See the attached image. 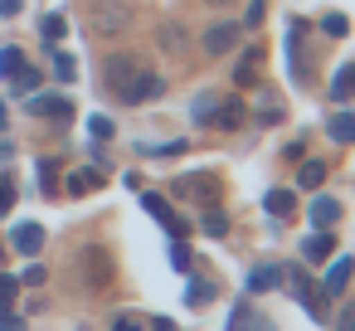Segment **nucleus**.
<instances>
[{"instance_id": "nucleus-1", "label": "nucleus", "mask_w": 355, "mask_h": 331, "mask_svg": "<svg viewBox=\"0 0 355 331\" xmlns=\"http://www.w3.org/2000/svg\"><path fill=\"white\" fill-rule=\"evenodd\" d=\"M132 6L127 0H93L88 6V35L93 40H117V35H127L132 30Z\"/></svg>"}, {"instance_id": "nucleus-2", "label": "nucleus", "mask_w": 355, "mask_h": 331, "mask_svg": "<svg viewBox=\"0 0 355 331\" xmlns=\"http://www.w3.org/2000/svg\"><path fill=\"white\" fill-rule=\"evenodd\" d=\"M146 74V64L137 59V54H107V64H103V83H107V93H127L137 78Z\"/></svg>"}, {"instance_id": "nucleus-3", "label": "nucleus", "mask_w": 355, "mask_h": 331, "mask_svg": "<svg viewBox=\"0 0 355 331\" xmlns=\"http://www.w3.org/2000/svg\"><path fill=\"white\" fill-rule=\"evenodd\" d=\"M83 282H88V292H107L112 287V258H107L103 244L83 248Z\"/></svg>"}, {"instance_id": "nucleus-4", "label": "nucleus", "mask_w": 355, "mask_h": 331, "mask_svg": "<svg viewBox=\"0 0 355 331\" xmlns=\"http://www.w3.org/2000/svg\"><path fill=\"white\" fill-rule=\"evenodd\" d=\"M161 93H166V78L146 69V74H141V78H137L127 93H122V103H127V108H146V103H156Z\"/></svg>"}, {"instance_id": "nucleus-5", "label": "nucleus", "mask_w": 355, "mask_h": 331, "mask_svg": "<svg viewBox=\"0 0 355 331\" xmlns=\"http://www.w3.org/2000/svg\"><path fill=\"white\" fill-rule=\"evenodd\" d=\"M205 54L214 59V54H234V44H239V25H229V20H219V25H209L205 30Z\"/></svg>"}, {"instance_id": "nucleus-6", "label": "nucleus", "mask_w": 355, "mask_h": 331, "mask_svg": "<svg viewBox=\"0 0 355 331\" xmlns=\"http://www.w3.org/2000/svg\"><path fill=\"white\" fill-rule=\"evenodd\" d=\"M30 112H35V117H59V122H64L73 108H69V98H59V93H30Z\"/></svg>"}, {"instance_id": "nucleus-7", "label": "nucleus", "mask_w": 355, "mask_h": 331, "mask_svg": "<svg viewBox=\"0 0 355 331\" xmlns=\"http://www.w3.org/2000/svg\"><path fill=\"white\" fill-rule=\"evenodd\" d=\"M156 44H161L166 54H185V49H190V35H185V25H175V20H166V25L156 30Z\"/></svg>"}, {"instance_id": "nucleus-8", "label": "nucleus", "mask_w": 355, "mask_h": 331, "mask_svg": "<svg viewBox=\"0 0 355 331\" xmlns=\"http://www.w3.org/2000/svg\"><path fill=\"white\" fill-rule=\"evenodd\" d=\"M10 244H15V253H40L44 248V229L40 224H15V234H10Z\"/></svg>"}, {"instance_id": "nucleus-9", "label": "nucleus", "mask_w": 355, "mask_h": 331, "mask_svg": "<svg viewBox=\"0 0 355 331\" xmlns=\"http://www.w3.org/2000/svg\"><path fill=\"white\" fill-rule=\"evenodd\" d=\"M331 253H336V239H331V229H316V234L302 244V258H306V263H326Z\"/></svg>"}, {"instance_id": "nucleus-10", "label": "nucleus", "mask_w": 355, "mask_h": 331, "mask_svg": "<svg viewBox=\"0 0 355 331\" xmlns=\"http://www.w3.org/2000/svg\"><path fill=\"white\" fill-rule=\"evenodd\" d=\"M175 195H195V200H205V210H209V200H214V180H209V171H205V176H185V180H175Z\"/></svg>"}, {"instance_id": "nucleus-11", "label": "nucleus", "mask_w": 355, "mask_h": 331, "mask_svg": "<svg viewBox=\"0 0 355 331\" xmlns=\"http://www.w3.org/2000/svg\"><path fill=\"white\" fill-rule=\"evenodd\" d=\"M263 210H268L272 219H292V214H297V195H292V190H268V195H263Z\"/></svg>"}, {"instance_id": "nucleus-12", "label": "nucleus", "mask_w": 355, "mask_h": 331, "mask_svg": "<svg viewBox=\"0 0 355 331\" xmlns=\"http://www.w3.org/2000/svg\"><path fill=\"white\" fill-rule=\"evenodd\" d=\"M306 214H311V224H316V229H331V224H336V219H340V205H336V200H331V195H316V200H311V210H306Z\"/></svg>"}, {"instance_id": "nucleus-13", "label": "nucleus", "mask_w": 355, "mask_h": 331, "mask_svg": "<svg viewBox=\"0 0 355 331\" xmlns=\"http://www.w3.org/2000/svg\"><path fill=\"white\" fill-rule=\"evenodd\" d=\"M350 268H355L350 258H336V263L326 268V282H321V292H326V297H331V292H345V282H350Z\"/></svg>"}, {"instance_id": "nucleus-14", "label": "nucleus", "mask_w": 355, "mask_h": 331, "mask_svg": "<svg viewBox=\"0 0 355 331\" xmlns=\"http://www.w3.org/2000/svg\"><path fill=\"white\" fill-rule=\"evenodd\" d=\"M336 103H350L355 98V64H345V69H336V78H331V88H326Z\"/></svg>"}, {"instance_id": "nucleus-15", "label": "nucleus", "mask_w": 355, "mask_h": 331, "mask_svg": "<svg viewBox=\"0 0 355 331\" xmlns=\"http://www.w3.org/2000/svg\"><path fill=\"white\" fill-rule=\"evenodd\" d=\"M277 282H282V268H272V263H263V268L248 273V292H272Z\"/></svg>"}, {"instance_id": "nucleus-16", "label": "nucleus", "mask_w": 355, "mask_h": 331, "mask_svg": "<svg viewBox=\"0 0 355 331\" xmlns=\"http://www.w3.org/2000/svg\"><path fill=\"white\" fill-rule=\"evenodd\" d=\"M326 132H331L340 146H350V142H355V112H336V117L326 122Z\"/></svg>"}, {"instance_id": "nucleus-17", "label": "nucleus", "mask_w": 355, "mask_h": 331, "mask_svg": "<svg viewBox=\"0 0 355 331\" xmlns=\"http://www.w3.org/2000/svg\"><path fill=\"white\" fill-rule=\"evenodd\" d=\"M190 117H195L200 127H205V122H214V117H219V93H200V98H195V108H190Z\"/></svg>"}, {"instance_id": "nucleus-18", "label": "nucleus", "mask_w": 355, "mask_h": 331, "mask_svg": "<svg viewBox=\"0 0 355 331\" xmlns=\"http://www.w3.org/2000/svg\"><path fill=\"white\" fill-rule=\"evenodd\" d=\"M224 132H234V127H243V103L239 98H229V103H219V117H214Z\"/></svg>"}, {"instance_id": "nucleus-19", "label": "nucleus", "mask_w": 355, "mask_h": 331, "mask_svg": "<svg viewBox=\"0 0 355 331\" xmlns=\"http://www.w3.org/2000/svg\"><path fill=\"white\" fill-rule=\"evenodd\" d=\"M20 69H25V49H15V44L0 49V78H15Z\"/></svg>"}, {"instance_id": "nucleus-20", "label": "nucleus", "mask_w": 355, "mask_h": 331, "mask_svg": "<svg viewBox=\"0 0 355 331\" xmlns=\"http://www.w3.org/2000/svg\"><path fill=\"white\" fill-rule=\"evenodd\" d=\"M6 83H10L15 93H40V69H30V64H25V69H20L15 78H6Z\"/></svg>"}, {"instance_id": "nucleus-21", "label": "nucleus", "mask_w": 355, "mask_h": 331, "mask_svg": "<svg viewBox=\"0 0 355 331\" xmlns=\"http://www.w3.org/2000/svg\"><path fill=\"white\" fill-rule=\"evenodd\" d=\"M258 78H263V69H258V59H243V64L234 69V83H239V88H253Z\"/></svg>"}, {"instance_id": "nucleus-22", "label": "nucleus", "mask_w": 355, "mask_h": 331, "mask_svg": "<svg viewBox=\"0 0 355 331\" xmlns=\"http://www.w3.org/2000/svg\"><path fill=\"white\" fill-rule=\"evenodd\" d=\"M297 180H302V185H306V190H316V185H321V180H326V161H306V166H302V171H297Z\"/></svg>"}, {"instance_id": "nucleus-23", "label": "nucleus", "mask_w": 355, "mask_h": 331, "mask_svg": "<svg viewBox=\"0 0 355 331\" xmlns=\"http://www.w3.org/2000/svg\"><path fill=\"white\" fill-rule=\"evenodd\" d=\"M98 185H103L98 171H78V176H69V190H73V195H88V190H98Z\"/></svg>"}, {"instance_id": "nucleus-24", "label": "nucleus", "mask_w": 355, "mask_h": 331, "mask_svg": "<svg viewBox=\"0 0 355 331\" xmlns=\"http://www.w3.org/2000/svg\"><path fill=\"white\" fill-rule=\"evenodd\" d=\"M185 297H190V307H205V302L214 297V282H205V278H190V292H185Z\"/></svg>"}, {"instance_id": "nucleus-25", "label": "nucleus", "mask_w": 355, "mask_h": 331, "mask_svg": "<svg viewBox=\"0 0 355 331\" xmlns=\"http://www.w3.org/2000/svg\"><path fill=\"white\" fill-rule=\"evenodd\" d=\"M321 25H326V35H331V40H345V35H350V20H345V15H336V10H331Z\"/></svg>"}, {"instance_id": "nucleus-26", "label": "nucleus", "mask_w": 355, "mask_h": 331, "mask_svg": "<svg viewBox=\"0 0 355 331\" xmlns=\"http://www.w3.org/2000/svg\"><path fill=\"white\" fill-rule=\"evenodd\" d=\"M54 74H59V83H73V74H78V64H73L69 54H59V49H54Z\"/></svg>"}, {"instance_id": "nucleus-27", "label": "nucleus", "mask_w": 355, "mask_h": 331, "mask_svg": "<svg viewBox=\"0 0 355 331\" xmlns=\"http://www.w3.org/2000/svg\"><path fill=\"white\" fill-rule=\"evenodd\" d=\"M64 30H69V20L64 15H44V40L54 44V40H64Z\"/></svg>"}, {"instance_id": "nucleus-28", "label": "nucleus", "mask_w": 355, "mask_h": 331, "mask_svg": "<svg viewBox=\"0 0 355 331\" xmlns=\"http://www.w3.org/2000/svg\"><path fill=\"white\" fill-rule=\"evenodd\" d=\"M40 185H44V195H54V190H59V166H54V161H44V166H40Z\"/></svg>"}, {"instance_id": "nucleus-29", "label": "nucleus", "mask_w": 355, "mask_h": 331, "mask_svg": "<svg viewBox=\"0 0 355 331\" xmlns=\"http://www.w3.org/2000/svg\"><path fill=\"white\" fill-rule=\"evenodd\" d=\"M171 268H175V273H185V268H190V248H185V239H175V244H171Z\"/></svg>"}, {"instance_id": "nucleus-30", "label": "nucleus", "mask_w": 355, "mask_h": 331, "mask_svg": "<svg viewBox=\"0 0 355 331\" xmlns=\"http://www.w3.org/2000/svg\"><path fill=\"white\" fill-rule=\"evenodd\" d=\"M15 292H20V278L0 273V307H10V302H15Z\"/></svg>"}, {"instance_id": "nucleus-31", "label": "nucleus", "mask_w": 355, "mask_h": 331, "mask_svg": "<svg viewBox=\"0 0 355 331\" xmlns=\"http://www.w3.org/2000/svg\"><path fill=\"white\" fill-rule=\"evenodd\" d=\"M112 331H146V321L132 316V312H117V316H112Z\"/></svg>"}, {"instance_id": "nucleus-32", "label": "nucleus", "mask_w": 355, "mask_h": 331, "mask_svg": "<svg viewBox=\"0 0 355 331\" xmlns=\"http://www.w3.org/2000/svg\"><path fill=\"white\" fill-rule=\"evenodd\" d=\"M6 210H15V180L0 176V214H6Z\"/></svg>"}, {"instance_id": "nucleus-33", "label": "nucleus", "mask_w": 355, "mask_h": 331, "mask_svg": "<svg viewBox=\"0 0 355 331\" xmlns=\"http://www.w3.org/2000/svg\"><path fill=\"white\" fill-rule=\"evenodd\" d=\"M263 15H268V0H248V15H243V25H263Z\"/></svg>"}, {"instance_id": "nucleus-34", "label": "nucleus", "mask_w": 355, "mask_h": 331, "mask_svg": "<svg viewBox=\"0 0 355 331\" xmlns=\"http://www.w3.org/2000/svg\"><path fill=\"white\" fill-rule=\"evenodd\" d=\"M336 331H355V302H345V307H340V316H336Z\"/></svg>"}, {"instance_id": "nucleus-35", "label": "nucleus", "mask_w": 355, "mask_h": 331, "mask_svg": "<svg viewBox=\"0 0 355 331\" xmlns=\"http://www.w3.org/2000/svg\"><path fill=\"white\" fill-rule=\"evenodd\" d=\"M0 331H25V321H20L10 307H0Z\"/></svg>"}, {"instance_id": "nucleus-36", "label": "nucleus", "mask_w": 355, "mask_h": 331, "mask_svg": "<svg viewBox=\"0 0 355 331\" xmlns=\"http://www.w3.org/2000/svg\"><path fill=\"white\" fill-rule=\"evenodd\" d=\"M88 132H93L98 142H107V137H112V122H107V117H93V122H88Z\"/></svg>"}, {"instance_id": "nucleus-37", "label": "nucleus", "mask_w": 355, "mask_h": 331, "mask_svg": "<svg viewBox=\"0 0 355 331\" xmlns=\"http://www.w3.org/2000/svg\"><path fill=\"white\" fill-rule=\"evenodd\" d=\"M44 282V268L35 263V268H25V278H20V287H40Z\"/></svg>"}, {"instance_id": "nucleus-38", "label": "nucleus", "mask_w": 355, "mask_h": 331, "mask_svg": "<svg viewBox=\"0 0 355 331\" xmlns=\"http://www.w3.org/2000/svg\"><path fill=\"white\" fill-rule=\"evenodd\" d=\"M205 229H209V234H224L229 219H224V214H205Z\"/></svg>"}, {"instance_id": "nucleus-39", "label": "nucleus", "mask_w": 355, "mask_h": 331, "mask_svg": "<svg viewBox=\"0 0 355 331\" xmlns=\"http://www.w3.org/2000/svg\"><path fill=\"white\" fill-rule=\"evenodd\" d=\"M0 15H6V20H15V15H20V0H0Z\"/></svg>"}, {"instance_id": "nucleus-40", "label": "nucleus", "mask_w": 355, "mask_h": 331, "mask_svg": "<svg viewBox=\"0 0 355 331\" xmlns=\"http://www.w3.org/2000/svg\"><path fill=\"white\" fill-rule=\"evenodd\" d=\"M146 326H151V331H175V326H171L166 316H156V321H146Z\"/></svg>"}, {"instance_id": "nucleus-41", "label": "nucleus", "mask_w": 355, "mask_h": 331, "mask_svg": "<svg viewBox=\"0 0 355 331\" xmlns=\"http://www.w3.org/2000/svg\"><path fill=\"white\" fill-rule=\"evenodd\" d=\"M248 331H277V326H272V321H253Z\"/></svg>"}, {"instance_id": "nucleus-42", "label": "nucleus", "mask_w": 355, "mask_h": 331, "mask_svg": "<svg viewBox=\"0 0 355 331\" xmlns=\"http://www.w3.org/2000/svg\"><path fill=\"white\" fill-rule=\"evenodd\" d=\"M205 6H234V0H205Z\"/></svg>"}, {"instance_id": "nucleus-43", "label": "nucleus", "mask_w": 355, "mask_h": 331, "mask_svg": "<svg viewBox=\"0 0 355 331\" xmlns=\"http://www.w3.org/2000/svg\"><path fill=\"white\" fill-rule=\"evenodd\" d=\"M0 127H6V103H0Z\"/></svg>"}, {"instance_id": "nucleus-44", "label": "nucleus", "mask_w": 355, "mask_h": 331, "mask_svg": "<svg viewBox=\"0 0 355 331\" xmlns=\"http://www.w3.org/2000/svg\"><path fill=\"white\" fill-rule=\"evenodd\" d=\"M350 278H355V268H350Z\"/></svg>"}]
</instances>
